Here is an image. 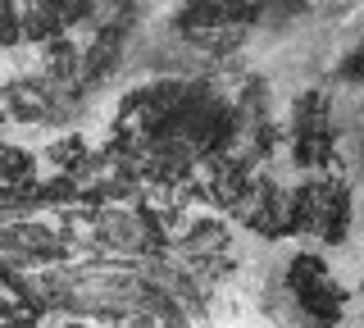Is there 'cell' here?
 Wrapping results in <instances>:
<instances>
[{"label":"cell","mask_w":364,"mask_h":328,"mask_svg":"<svg viewBox=\"0 0 364 328\" xmlns=\"http://www.w3.org/2000/svg\"><path fill=\"white\" fill-rule=\"evenodd\" d=\"M328 92H301L291 105V160L301 169H328L337 164V142H333V123H328Z\"/></svg>","instance_id":"3957f363"},{"label":"cell","mask_w":364,"mask_h":328,"mask_svg":"<svg viewBox=\"0 0 364 328\" xmlns=\"http://www.w3.org/2000/svg\"><path fill=\"white\" fill-rule=\"evenodd\" d=\"M287 287H291V305L301 310V319H310V324H337L341 310H346L341 282L333 278V269H328L318 255H310V251L291 255Z\"/></svg>","instance_id":"7a4b0ae2"},{"label":"cell","mask_w":364,"mask_h":328,"mask_svg":"<svg viewBox=\"0 0 364 328\" xmlns=\"http://www.w3.org/2000/svg\"><path fill=\"white\" fill-rule=\"evenodd\" d=\"M291 214H296V233L314 237V242L341 246L350 233V191L341 178H305L291 191Z\"/></svg>","instance_id":"6da1fadb"}]
</instances>
